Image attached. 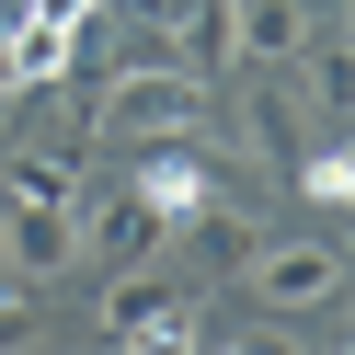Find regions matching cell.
Listing matches in <instances>:
<instances>
[{"mask_svg":"<svg viewBox=\"0 0 355 355\" xmlns=\"http://www.w3.org/2000/svg\"><path fill=\"white\" fill-rule=\"evenodd\" d=\"M92 126H103V138H126V149L195 138V126H207V80L172 69V58H138V69H115V80L92 92Z\"/></svg>","mask_w":355,"mask_h":355,"instance_id":"6da1fadb","label":"cell"},{"mask_svg":"<svg viewBox=\"0 0 355 355\" xmlns=\"http://www.w3.org/2000/svg\"><path fill=\"white\" fill-rule=\"evenodd\" d=\"M241 286H252L275 321H321V309L344 298V241H252Z\"/></svg>","mask_w":355,"mask_h":355,"instance_id":"7a4b0ae2","label":"cell"},{"mask_svg":"<svg viewBox=\"0 0 355 355\" xmlns=\"http://www.w3.org/2000/svg\"><path fill=\"white\" fill-rule=\"evenodd\" d=\"M0 263H12L24 286H58V275L80 263V207H46V195H12V207H0Z\"/></svg>","mask_w":355,"mask_h":355,"instance_id":"3957f363","label":"cell"},{"mask_svg":"<svg viewBox=\"0 0 355 355\" xmlns=\"http://www.w3.org/2000/svg\"><path fill=\"white\" fill-rule=\"evenodd\" d=\"M103 332H115V344H195V298L172 275H149V263H115V298H103Z\"/></svg>","mask_w":355,"mask_h":355,"instance_id":"277c9868","label":"cell"},{"mask_svg":"<svg viewBox=\"0 0 355 355\" xmlns=\"http://www.w3.org/2000/svg\"><path fill=\"white\" fill-rule=\"evenodd\" d=\"M161 241H172V218L149 207L138 184H126V195H103V207L80 218V252H103V263H149V252H161Z\"/></svg>","mask_w":355,"mask_h":355,"instance_id":"5b68a950","label":"cell"},{"mask_svg":"<svg viewBox=\"0 0 355 355\" xmlns=\"http://www.w3.org/2000/svg\"><path fill=\"white\" fill-rule=\"evenodd\" d=\"M138 195H149V207L172 218V230H184V218H195V207H207V195H218V172L195 161L184 138H149V149H138Z\"/></svg>","mask_w":355,"mask_h":355,"instance_id":"8992f818","label":"cell"},{"mask_svg":"<svg viewBox=\"0 0 355 355\" xmlns=\"http://www.w3.org/2000/svg\"><path fill=\"white\" fill-rule=\"evenodd\" d=\"M298 46H309L298 0H230V58H252V69H286Z\"/></svg>","mask_w":355,"mask_h":355,"instance_id":"52a82bcc","label":"cell"},{"mask_svg":"<svg viewBox=\"0 0 355 355\" xmlns=\"http://www.w3.org/2000/svg\"><path fill=\"white\" fill-rule=\"evenodd\" d=\"M184 241H195V263H207V275H241V263H252V207H230V195H207V207L184 218Z\"/></svg>","mask_w":355,"mask_h":355,"instance_id":"ba28073f","label":"cell"},{"mask_svg":"<svg viewBox=\"0 0 355 355\" xmlns=\"http://www.w3.org/2000/svg\"><path fill=\"white\" fill-rule=\"evenodd\" d=\"M298 58H309V103H298V115L344 126L355 115V46H298Z\"/></svg>","mask_w":355,"mask_h":355,"instance_id":"9c48e42d","label":"cell"},{"mask_svg":"<svg viewBox=\"0 0 355 355\" xmlns=\"http://www.w3.org/2000/svg\"><path fill=\"white\" fill-rule=\"evenodd\" d=\"M286 184H298L309 207H344V195H355V161H344V149H298V161H286Z\"/></svg>","mask_w":355,"mask_h":355,"instance_id":"30bf717a","label":"cell"},{"mask_svg":"<svg viewBox=\"0 0 355 355\" xmlns=\"http://www.w3.org/2000/svg\"><path fill=\"white\" fill-rule=\"evenodd\" d=\"M0 195H46V207H80V172H69V161H35V149H24V161H0Z\"/></svg>","mask_w":355,"mask_h":355,"instance_id":"8fae6325","label":"cell"},{"mask_svg":"<svg viewBox=\"0 0 355 355\" xmlns=\"http://www.w3.org/2000/svg\"><path fill=\"white\" fill-rule=\"evenodd\" d=\"M24 321H35V286L12 275V263H0V344H12V332H24Z\"/></svg>","mask_w":355,"mask_h":355,"instance_id":"7c38bea8","label":"cell"}]
</instances>
